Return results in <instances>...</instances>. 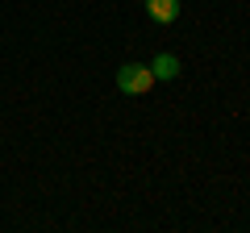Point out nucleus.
<instances>
[{"mask_svg": "<svg viewBox=\"0 0 250 233\" xmlns=\"http://www.w3.org/2000/svg\"><path fill=\"white\" fill-rule=\"evenodd\" d=\"M117 88H121L125 96H146V92L154 88L150 63H125L121 71H117Z\"/></svg>", "mask_w": 250, "mask_h": 233, "instance_id": "obj_1", "label": "nucleus"}, {"mask_svg": "<svg viewBox=\"0 0 250 233\" xmlns=\"http://www.w3.org/2000/svg\"><path fill=\"white\" fill-rule=\"evenodd\" d=\"M146 4V13H150L159 25H171V21L179 17V0H142Z\"/></svg>", "mask_w": 250, "mask_h": 233, "instance_id": "obj_2", "label": "nucleus"}, {"mask_svg": "<svg viewBox=\"0 0 250 233\" xmlns=\"http://www.w3.org/2000/svg\"><path fill=\"white\" fill-rule=\"evenodd\" d=\"M150 75H154V83H159V79H175V75H179V58H175V54H167V50H163L159 58L150 63Z\"/></svg>", "mask_w": 250, "mask_h": 233, "instance_id": "obj_3", "label": "nucleus"}]
</instances>
